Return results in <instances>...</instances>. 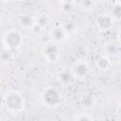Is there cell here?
Returning a JSON list of instances; mask_svg holds the SVG:
<instances>
[{"label":"cell","instance_id":"7","mask_svg":"<svg viewBox=\"0 0 121 121\" xmlns=\"http://www.w3.org/2000/svg\"><path fill=\"white\" fill-rule=\"evenodd\" d=\"M19 23L25 28H31L35 24V20L29 14H22L19 17Z\"/></svg>","mask_w":121,"mask_h":121},{"label":"cell","instance_id":"12","mask_svg":"<svg viewBox=\"0 0 121 121\" xmlns=\"http://www.w3.org/2000/svg\"><path fill=\"white\" fill-rule=\"evenodd\" d=\"M120 16H121V7H120V3L117 2L116 5L113 7V11H112V17L113 18V20H119Z\"/></svg>","mask_w":121,"mask_h":121},{"label":"cell","instance_id":"14","mask_svg":"<svg viewBox=\"0 0 121 121\" xmlns=\"http://www.w3.org/2000/svg\"><path fill=\"white\" fill-rule=\"evenodd\" d=\"M97 64H98V67L100 69H107L109 67V65H110V60H108V58L102 57V58L99 59Z\"/></svg>","mask_w":121,"mask_h":121},{"label":"cell","instance_id":"16","mask_svg":"<svg viewBox=\"0 0 121 121\" xmlns=\"http://www.w3.org/2000/svg\"><path fill=\"white\" fill-rule=\"evenodd\" d=\"M60 9L64 12H70L73 9V3L72 2H62Z\"/></svg>","mask_w":121,"mask_h":121},{"label":"cell","instance_id":"2","mask_svg":"<svg viewBox=\"0 0 121 121\" xmlns=\"http://www.w3.org/2000/svg\"><path fill=\"white\" fill-rule=\"evenodd\" d=\"M42 98H43V104L47 107H56L61 101L60 94L56 88H53V87L46 88L43 93Z\"/></svg>","mask_w":121,"mask_h":121},{"label":"cell","instance_id":"15","mask_svg":"<svg viewBox=\"0 0 121 121\" xmlns=\"http://www.w3.org/2000/svg\"><path fill=\"white\" fill-rule=\"evenodd\" d=\"M81 102H82V105L84 107H92L94 104V98L91 95H87V96H84L82 98Z\"/></svg>","mask_w":121,"mask_h":121},{"label":"cell","instance_id":"8","mask_svg":"<svg viewBox=\"0 0 121 121\" xmlns=\"http://www.w3.org/2000/svg\"><path fill=\"white\" fill-rule=\"evenodd\" d=\"M51 36H52V39H53L55 42L60 43V42H61V41L64 40L66 34H65V32H64V30H63L62 27L57 26V27H55V28L53 29V31L51 32Z\"/></svg>","mask_w":121,"mask_h":121},{"label":"cell","instance_id":"19","mask_svg":"<svg viewBox=\"0 0 121 121\" xmlns=\"http://www.w3.org/2000/svg\"><path fill=\"white\" fill-rule=\"evenodd\" d=\"M31 29H32L35 33H40V32H41V30H42V28H41L38 25H36V24H34V26L31 27Z\"/></svg>","mask_w":121,"mask_h":121},{"label":"cell","instance_id":"10","mask_svg":"<svg viewBox=\"0 0 121 121\" xmlns=\"http://www.w3.org/2000/svg\"><path fill=\"white\" fill-rule=\"evenodd\" d=\"M59 78L60 80L63 83V84H67L71 81L72 79V74L69 73V72H66V71H63L61 73L59 74Z\"/></svg>","mask_w":121,"mask_h":121},{"label":"cell","instance_id":"9","mask_svg":"<svg viewBox=\"0 0 121 121\" xmlns=\"http://www.w3.org/2000/svg\"><path fill=\"white\" fill-rule=\"evenodd\" d=\"M35 24L38 25L41 28H43L45 27L47 25H48V17L44 14L43 15H40L36 20H35Z\"/></svg>","mask_w":121,"mask_h":121},{"label":"cell","instance_id":"11","mask_svg":"<svg viewBox=\"0 0 121 121\" xmlns=\"http://www.w3.org/2000/svg\"><path fill=\"white\" fill-rule=\"evenodd\" d=\"M62 28H63V30H64L66 35H70V34H73L76 31L77 26L73 22H67Z\"/></svg>","mask_w":121,"mask_h":121},{"label":"cell","instance_id":"17","mask_svg":"<svg viewBox=\"0 0 121 121\" xmlns=\"http://www.w3.org/2000/svg\"><path fill=\"white\" fill-rule=\"evenodd\" d=\"M107 52L109 54H117L118 53V47L114 44H109L107 46Z\"/></svg>","mask_w":121,"mask_h":121},{"label":"cell","instance_id":"1","mask_svg":"<svg viewBox=\"0 0 121 121\" xmlns=\"http://www.w3.org/2000/svg\"><path fill=\"white\" fill-rule=\"evenodd\" d=\"M4 103L6 107L12 112H19L24 108V97L15 91L8 92L4 96Z\"/></svg>","mask_w":121,"mask_h":121},{"label":"cell","instance_id":"6","mask_svg":"<svg viewBox=\"0 0 121 121\" xmlns=\"http://www.w3.org/2000/svg\"><path fill=\"white\" fill-rule=\"evenodd\" d=\"M43 53H44V56H45L47 60L54 62V61L58 60L60 51H59V48L56 44H48L44 48Z\"/></svg>","mask_w":121,"mask_h":121},{"label":"cell","instance_id":"13","mask_svg":"<svg viewBox=\"0 0 121 121\" xmlns=\"http://www.w3.org/2000/svg\"><path fill=\"white\" fill-rule=\"evenodd\" d=\"M11 52L10 50H4L1 54H0V60L3 61V62H9L10 60H11Z\"/></svg>","mask_w":121,"mask_h":121},{"label":"cell","instance_id":"5","mask_svg":"<svg viewBox=\"0 0 121 121\" xmlns=\"http://www.w3.org/2000/svg\"><path fill=\"white\" fill-rule=\"evenodd\" d=\"M88 73H89V66L83 60L77 61L72 68V76H74L78 78H85L88 75Z\"/></svg>","mask_w":121,"mask_h":121},{"label":"cell","instance_id":"4","mask_svg":"<svg viewBox=\"0 0 121 121\" xmlns=\"http://www.w3.org/2000/svg\"><path fill=\"white\" fill-rule=\"evenodd\" d=\"M114 23L113 18L110 14H101L96 19V26L97 28L101 31H107L109 30Z\"/></svg>","mask_w":121,"mask_h":121},{"label":"cell","instance_id":"3","mask_svg":"<svg viewBox=\"0 0 121 121\" xmlns=\"http://www.w3.org/2000/svg\"><path fill=\"white\" fill-rule=\"evenodd\" d=\"M23 42L22 35L16 30H9L4 37V43L8 50H13L18 48Z\"/></svg>","mask_w":121,"mask_h":121},{"label":"cell","instance_id":"18","mask_svg":"<svg viewBox=\"0 0 121 121\" xmlns=\"http://www.w3.org/2000/svg\"><path fill=\"white\" fill-rule=\"evenodd\" d=\"M75 121H93V119L91 116H89L87 114H80L76 118Z\"/></svg>","mask_w":121,"mask_h":121}]
</instances>
